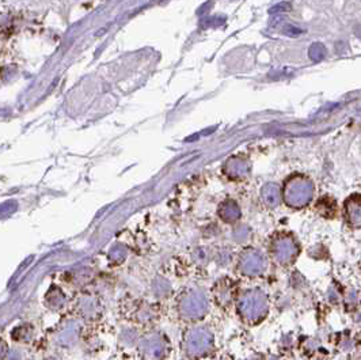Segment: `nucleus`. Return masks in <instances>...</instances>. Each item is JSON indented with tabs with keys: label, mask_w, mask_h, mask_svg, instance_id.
<instances>
[{
	"label": "nucleus",
	"mask_w": 361,
	"mask_h": 360,
	"mask_svg": "<svg viewBox=\"0 0 361 360\" xmlns=\"http://www.w3.org/2000/svg\"><path fill=\"white\" fill-rule=\"evenodd\" d=\"M238 312L245 321L257 324L265 318L269 312V299L261 290H249L239 298Z\"/></svg>",
	"instance_id": "nucleus-1"
},
{
	"label": "nucleus",
	"mask_w": 361,
	"mask_h": 360,
	"mask_svg": "<svg viewBox=\"0 0 361 360\" xmlns=\"http://www.w3.org/2000/svg\"><path fill=\"white\" fill-rule=\"evenodd\" d=\"M313 194V184L307 178H292L285 185L284 200L289 207L303 208L311 201Z\"/></svg>",
	"instance_id": "nucleus-2"
},
{
	"label": "nucleus",
	"mask_w": 361,
	"mask_h": 360,
	"mask_svg": "<svg viewBox=\"0 0 361 360\" xmlns=\"http://www.w3.org/2000/svg\"><path fill=\"white\" fill-rule=\"evenodd\" d=\"M273 258L281 265H291L299 256V245L289 234H279L273 238L270 245Z\"/></svg>",
	"instance_id": "nucleus-3"
},
{
	"label": "nucleus",
	"mask_w": 361,
	"mask_h": 360,
	"mask_svg": "<svg viewBox=\"0 0 361 360\" xmlns=\"http://www.w3.org/2000/svg\"><path fill=\"white\" fill-rule=\"evenodd\" d=\"M267 268L266 257L257 249L245 250L239 257L238 269L245 276H258Z\"/></svg>",
	"instance_id": "nucleus-4"
},
{
	"label": "nucleus",
	"mask_w": 361,
	"mask_h": 360,
	"mask_svg": "<svg viewBox=\"0 0 361 360\" xmlns=\"http://www.w3.org/2000/svg\"><path fill=\"white\" fill-rule=\"evenodd\" d=\"M212 334L205 329L194 330L189 340V348L194 353H206L212 348Z\"/></svg>",
	"instance_id": "nucleus-5"
},
{
	"label": "nucleus",
	"mask_w": 361,
	"mask_h": 360,
	"mask_svg": "<svg viewBox=\"0 0 361 360\" xmlns=\"http://www.w3.org/2000/svg\"><path fill=\"white\" fill-rule=\"evenodd\" d=\"M345 216H346L347 223L354 227L360 229L361 227V199H349L345 203Z\"/></svg>",
	"instance_id": "nucleus-6"
},
{
	"label": "nucleus",
	"mask_w": 361,
	"mask_h": 360,
	"mask_svg": "<svg viewBox=\"0 0 361 360\" xmlns=\"http://www.w3.org/2000/svg\"><path fill=\"white\" fill-rule=\"evenodd\" d=\"M208 309V303H206V298L201 294H194L185 302V310L186 313L191 315V317H200L206 312Z\"/></svg>",
	"instance_id": "nucleus-7"
},
{
	"label": "nucleus",
	"mask_w": 361,
	"mask_h": 360,
	"mask_svg": "<svg viewBox=\"0 0 361 360\" xmlns=\"http://www.w3.org/2000/svg\"><path fill=\"white\" fill-rule=\"evenodd\" d=\"M240 209L236 205V203L228 200L221 204L219 208V216L224 220L225 223H235L240 219Z\"/></svg>",
	"instance_id": "nucleus-8"
},
{
	"label": "nucleus",
	"mask_w": 361,
	"mask_h": 360,
	"mask_svg": "<svg viewBox=\"0 0 361 360\" xmlns=\"http://www.w3.org/2000/svg\"><path fill=\"white\" fill-rule=\"evenodd\" d=\"M262 200L267 207H277L280 203V192L274 185H266L262 190Z\"/></svg>",
	"instance_id": "nucleus-9"
},
{
	"label": "nucleus",
	"mask_w": 361,
	"mask_h": 360,
	"mask_svg": "<svg viewBox=\"0 0 361 360\" xmlns=\"http://www.w3.org/2000/svg\"><path fill=\"white\" fill-rule=\"evenodd\" d=\"M249 238H250V230L245 227V226H240V227H238V229L234 231V239L236 242H245Z\"/></svg>",
	"instance_id": "nucleus-10"
}]
</instances>
